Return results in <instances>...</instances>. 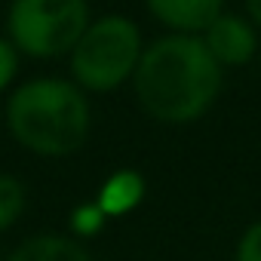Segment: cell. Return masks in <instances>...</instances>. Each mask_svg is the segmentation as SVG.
<instances>
[{"label":"cell","instance_id":"8fae6325","mask_svg":"<svg viewBox=\"0 0 261 261\" xmlns=\"http://www.w3.org/2000/svg\"><path fill=\"white\" fill-rule=\"evenodd\" d=\"M19 65H22L19 49L13 46V40H10L7 34H0V92H7V89L16 83Z\"/></svg>","mask_w":261,"mask_h":261},{"label":"cell","instance_id":"6da1fadb","mask_svg":"<svg viewBox=\"0 0 261 261\" xmlns=\"http://www.w3.org/2000/svg\"><path fill=\"white\" fill-rule=\"evenodd\" d=\"M224 89V68L197 34H163L151 40L133 74L139 108L169 126H185L212 111Z\"/></svg>","mask_w":261,"mask_h":261},{"label":"cell","instance_id":"52a82bcc","mask_svg":"<svg viewBox=\"0 0 261 261\" xmlns=\"http://www.w3.org/2000/svg\"><path fill=\"white\" fill-rule=\"evenodd\" d=\"M145 194H148V185H145L142 172H136V169H117V172H111L101 181V188L95 194V203H98V209L111 221V218H120V215H129L133 209H139L142 200H145Z\"/></svg>","mask_w":261,"mask_h":261},{"label":"cell","instance_id":"3957f363","mask_svg":"<svg viewBox=\"0 0 261 261\" xmlns=\"http://www.w3.org/2000/svg\"><path fill=\"white\" fill-rule=\"evenodd\" d=\"M142 53H145L142 28L129 16L111 13L89 22V28L68 56V71L71 80L86 95L89 92L108 95L117 92L123 83H133Z\"/></svg>","mask_w":261,"mask_h":261},{"label":"cell","instance_id":"8992f818","mask_svg":"<svg viewBox=\"0 0 261 261\" xmlns=\"http://www.w3.org/2000/svg\"><path fill=\"white\" fill-rule=\"evenodd\" d=\"M145 7L169 34L200 37L224 13V0H145Z\"/></svg>","mask_w":261,"mask_h":261},{"label":"cell","instance_id":"7c38bea8","mask_svg":"<svg viewBox=\"0 0 261 261\" xmlns=\"http://www.w3.org/2000/svg\"><path fill=\"white\" fill-rule=\"evenodd\" d=\"M233 261H261V221H252L233 249Z\"/></svg>","mask_w":261,"mask_h":261},{"label":"cell","instance_id":"ba28073f","mask_svg":"<svg viewBox=\"0 0 261 261\" xmlns=\"http://www.w3.org/2000/svg\"><path fill=\"white\" fill-rule=\"evenodd\" d=\"M4 261H92L83 240L71 233H34L22 240Z\"/></svg>","mask_w":261,"mask_h":261},{"label":"cell","instance_id":"9c48e42d","mask_svg":"<svg viewBox=\"0 0 261 261\" xmlns=\"http://www.w3.org/2000/svg\"><path fill=\"white\" fill-rule=\"evenodd\" d=\"M28 206V188L19 175L0 172V233L16 227V221L25 215Z\"/></svg>","mask_w":261,"mask_h":261},{"label":"cell","instance_id":"277c9868","mask_svg":"<svg viewBox=\"0 0 261 261\" xmlns=\"http://www.w3.org/2000/svg\"><path fill=\"white\" fill-rule=\"evenodd\" d=\"M89 22V0H13L7 37L19 56L68 59Z\"/></svg>","mask_w":261,"mask_h":261},{"label":"cell","instance_id":"30bf717a","mask_svg":"<svg viewBox=\"0 0 261 261\" xmlns=\"http://www.w3.org/2000/svg\"><path fill=\"white\" fill-rule=\"evenodd\" d=\"M105 224H108V215L98 209V203H95V200L74 206V209H71V215H68V233H71V237H77V240H86V237L101 233V230H105Z\"/></svg>","mask_w":261,"mask_h":261},{"label":"cell","instance_id":"4fadbf2b","mask_svg":"<svg viewBox=\"0 0 261 261\" xmlns=\"http://www.w3.org/2000/svg\"><path fill=\"white\" fill-rule=\"evenodd\" d=\"M243 7H246V19L261 31V0H243Z\"/></svg>","mask_w":261,"mask_h":261},{"label":"cell","instance_id":"5b68a950","mask_svg":"<svg viewBox=\"0 0 261 261\" xmlns=\"http://www.w3.org/2000/svg\"><path fill=\"white\" fill-rule=\"evenodd\" d=\"M209 56L227 71V68H246L258 56V28L240 16V13H221L203 34Z\"/></svg>","mask_w":261,"mask_h":261},{"label":"cell","instance_id":"7a4b0ae2","mask_svg":"<svg viewBox=\"0 0 261 261\" xmlns=\"http://www.w3.org/2000/svg\"><path fill=\"white\" fill-rule=\"evenodd\" d=\"M4 117L13 142L46 160L77 154L92 129L86 92L65 77H34L19 83L7 98Z\"/></svg>","mask_w":261,"mask_h":261}]
</instances>
